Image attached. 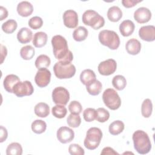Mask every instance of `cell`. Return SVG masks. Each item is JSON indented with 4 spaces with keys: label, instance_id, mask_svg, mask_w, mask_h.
<instances>
[{
    "label": "cell",
    "instance_id": "cell-32",
    "mask_svg": "<svg viewBox=\"0 0 155 155\" xmlns=\"http://www.w3.org/2000/svg\"><path fill=\"white\" fill-rule=\"evenodd\" d=\"M35 48L31 45H25L22 47L20 50V55L24 60H30L35 56Z\"/></svg>",
    "mask_w": 155,
    "mask_h": 155
},
{
    "label": "cell",
    "instance_id": "cell-21",
    "mask_svg": "<svg viewBox=\"0 0 155 155\" xmlns=\"http://www.w3.org/2000/svg\"><path fill=\"white\" fill-rule=\"evenodd\" d=\"M47 35L43 31L36 32L33 38V44L35 47L41 48L45 45L47 42Z\"/></svg>",
    "mask_w": 155,
    "mask_h": 155
},
{
    "label": "cell",
    "instance_id": "cell-18",
    "mask_svg": "<svg viewBox=\"0 0 155 155\" xmlns=\"http://www.w3.org/2000/svg\"><path fill=\"white\" fill-rule=\"evenodd\" d=\"M134 24L131 20H124L119 25V31L123 36H129L134 32Z\"/></svg>",
    "mask_w": 155,
    "mask_h": 155
},
{
    "label": "cell",
    "instance_id": "cell-19",
    "mask_svg": "<svg viewBox=\"0 0 155 155\" xmlns=\"http://www.w3.org/2000/svg\"><path fill=\"white\" fill-rule=\"evenodd\" d=\"M19 81H20L19 78L13 74H10L5 76L4 79L3 85L5 90L10 93H13V88L16 84H17Z\"/></svg>",
    "mask_w": 155,
    "mask_h": 155
},
{
    "label": "cell",
    "instance_id": "cell-40",
    "mask_svg": "<svg viewBox=\"0 0 155 155\" xmlns=\"http://www.w3.org/2000/svg\"><path fill=\"white\" fill-rule=\"evenodd\" d=\"M68 110L72 114H79L82 111V107L79 102L77 101H73L68 105Z\"/></svg>",
    "mask_w": 155,
    "mask_h": 155
},
{
    "label": "cell",
    "instance_id": "cell-8",
    "mask_svg": "<svg viewBox=\"0 0 155 155\" xmlns=\"http://www.w3.org/2000/svg\"><path fill=\"white\" fill-rule=\"evenodd\" d=\"M33 87L31 83L28 81H25L23 82L19 81L15 84L13 88V93L19 97L30 96L33 94Z\"/></svg>",
    "mask_w": 155,
    "mask_h": 155
},
{
    "label": "cell",
    "instance_id": "cell-41",
    "mask_svg": "<svg viewBox=\"0 0 155 155\" xmlns=\"http://www.w3.org/2000/svg\"><path fill=\"white\" fill-rule=\"evenodd\" d=\"M68 152L71 155H84L85 151L84 149L78 144L72 143L68 147Z\"/></svg>",
    "mask_w": 155,
    "mask_h": 155
},
{
    "label": "cell",
    "instance_id": "cell-4",
    "mask_svg": "<svg viewBox=\"0 0 155 155\" xmlns=\"http://www.w3.org/2000/svg\"><path fill=\"white\" fill-rule=\"evenodd\" d=\"M53 71L58 79H68L75 74L76 68L71 62L59 61L54 65Z\"/></svg>",
    "mask_w": 155,
    "mask_h": 155
},
{
    "label": "cell",
    "instance_id": "cell-26",
    "mask_svg": "<svg viewBox=\"0 0 155 155\" xmlns=\"http://www.w3.org/2000/svg\"><path fill=\"white\" fill-rule=\"evenodd\" d=\"M88 30L85 27L79 26L74 30L73 33V38L76 41L81 42L85 40L88 36Z\"/></svg>",
    "mask_w": 155,
    "mask_h": 155
},
{
    "label": "cell",
    "instance_id": "cell-23",
    "mask_svg": "<svg viewBox=\"0 0 155 155\" xmlns=\"http://www.w3.org/2000/svg\"><path fill=\"white\" fill-rule=\"evenodd\" d=\"M80 80L84 85L87 86L90 83L96 80V74L94 72L90 69L84 70L80 74Z\"/></svg>",
    "mask_w": 155,
    "mask_h": 155
},
{
    "label": "cell",
    "instance_id": "cell-2",
    "mask_svg": "<svg viewBox=\"0 0 155 155\" xmlns=\"http://www.w3.org/2000/svg\"><path fill=\"white\" fill-rule=\"evenodd\" d=\"M134 149L140 154L148 153L151 149V143L148 135L142 130H137L133 134Z\"/></svg>",
    "mask_w": 155,
    "mask_h": 155
},
{
    "label": "cell",
    "instance_id": "cell-29",
    "mask_svg": "<svg viewBox=\"0 0 155 155\" xmlns=\"http://www.w3.org/2000/svg\"><path fill=\"white\" fill-rule=\"evenodd\" d=\"M153 104L151 101L150 99H145L141 106V113L144 117H149L152 113Z\"/></svg>",
    "mask_w": 155,
    "mask_h": 155
},
{
    "label": "cell",
    "instance_id": "cell-46",
    "mask_svg": "<svg viewBox=\"0 0 155 155\" xmlns=\"http://www.w3.org/2000/svg\"><path fill=\"white\" fill-rule=\"evenodd\" d=\"M1 64H2L4 61V58H5V57L7 56V50L5 46L1 45Z\"/></svg>",
    "mask_w": 155,
    "mask_h": 155
},
{
    "label": "cell",
    "instance_id": "cell-9",
    "mask_svg": "<svg viewBox=\"0 0 155 155\" xmlns=\"http://www.w3.org/2000/svg\"><path fill=\"white\" fill-rule=\"evenodd\" d=\"M52 99L56 104L66 105L70 99L69 92L63 87H56L52 91Z\"/></svg>",
    "mask_w": 155,
    "mask_h": 155
},
{
    "label": "cell",
    "instance_id": "cell-36",
    "mask_svg": "<svg viewBox=\"0 0 155 155\" xmlns=\"http://www.w3.org/2000/svg\"><path fill=\"white\" fill-rule=\"evenodd\" d=\"M67 122L70 127L77 128L81 123V118L79 114H72L68 115L67 119Z\"/></svg>",
    "mask_w": 155,
    "mask_h": 155
},
{
    "label": "cell",
    "instance_id": "cell-3",
    "mask_svg": "<svg viewBox=\"0 0 155 155\" xmlns=\"http://www.w3.org/2000/svg\"><path fill=\"white\" fill-rule=\"evenodd\" d=\"M99 42L111 50H116L120 45L118 35L113 30H104L99 32L98 36Z\"/></svg>",
    "mask_w": 155,
    "mask_h": 155
},
{
    "label": "cell",
    "instance_id": "cell-31",
    "mask_svg": "<svg viewBox=\"0 0 155 155\" xmlns=\"http://www.w3.org/2000/svg\"><path fill=\"white\" fill-rule=\"evenodd\" d=\"M32 131L36 134H41L44 133L47 128V124L42 120L37 119L34 120L31 125Z\"/></svg>",
    "mask_w": 155,
    "mask_h": 155
},
{
    "label": "cell",
    "instance_id": "cell-38",
    "mask_svg": "<svg viewBox=\"0 0 155 155\" xmlns=\"http://www.w3.org/2000/svg\"><path fill=\"white\" fill-rule=\"evenodd\" d=\"M96 110L92 108H87L83 112V117L86 122H92L96 118Z\"/></svg>",
    "mask_w": 155,
    "mask_h": 155
},
{
    "label": "cell",
    "instance_id": "cell-1",
    "mask_svg": "<svg viewBox=\"0 0 155 155\" xmlns=\"http://www.w3.org/2000/svg\"><path fill=\"white\" fill-rule=\"evenodd\" d=\"M53 54L59 61L71 62L73 59L72 52L68 50L67 40L61 35H55L51 39Z\"/></svg>",
    "mask_w": 155,
    "mask_h": 155
},
{
    "label": "cell",
    "instance_id": "cell-22",
    "mask_svg": "<svg viewBox=\"0 0 155 155\" xmlns=\"http://www.w3.org/2000/svg\"><path fill=\"white\" fill-rule=\"evenodd\" d=\"M107 17L111 22H117L122 17V12L119 7L112 6L108 10Z\"/></svg>",
    "mask_w": 155,
    "mask_h": 155
},
{
    "label": "cell",
    "instance_id": "cell-7",
    "mask_svg": "<svg viewBox=\"0 0 155 155\" xmlns=\"http://www.w3.org/2000/svg\"><path fill=\"white\" fill-rule=\"evenodd\" d=\"M102 99L105 105L112 110L118 109L121 105V99L119 94L113 88H107L104 91Z\"/></svg>",
    "mask_w": 155,
    "mask_h": 155
},
{
    "label": "cell",
    "instance_id": "cell-10",
    "mask_svg": "<svg viewBox=\"0 0 155 155\" xmlns=\"http://www.w3.org/2000/svg\"><path fill=\"white\" fill-rule=\"evenodd\" d=\"M117 64L114 59H108L99 63L98 71L103 76H109L113 74L116 70Z\"/></svg>",
    "mask_w": 155,
    "mask_h": 155
},
{
    "label": "cell",
    "instance_id": "cell-24",
    "mask_svg": "<svg viewBox=\"0 0 155 155\" xmlns=\"http://www.w3.org/2000/svg\"><path fill=\"white\" fill-rule=\"evenodd\" d=\"M35 113L39 117H45L50 113V107L46 103L39 102L35 107Z\"/></svg>",
    "mask_w": 155,
    "mask_h": 155
},
{
    "label": "cell",
    "instance_id": "cell-17",
    "mask_svg": "<svg viewBox=\"0 0 155 155\" xmlns=\"http://www.w3.org/2000/svg\"><path fill=\"white\" fill-rule=\"evenodd\" d=\"M125 48L128 53L131 55H136L139 53L141 50L140 42L135 38L129 39L125 45Z\"/></svg>",
    "mask_w": 155,
    "mask_h": 155
},
{
    "label": "cell",
    "instance_id": "cell-14",
    "mask_svg": "<svg viewBox=\"0 0 155 155\" xmlns=\"http://www.w3.org/2000/svg\"><path fill=\"white\" fill-rule=\"evenodd\" d=\"M139 36L143 41H154L155 39V27L151 25L141 27L139 30Z\"/></svg>",
    "mask_w": 155,
    "mask_h": 155
},
{
    "label": "cell",
    "instance_id": "cell-15",
    "mask_svg": "<svg viewBox=\"0 0 155 155\" xmlns=\"http://www.w3.org/2000/svg\"><path fill=\"white\" fill-rule=\"evenodd\" d=\"M134 18L139 24L146 23L151 19V12L148 8L139 7L134 12Z\"/></svg>",
    "mask_w": 155,
    "mask_h": 155
},
{
    "label": "cell",
    "instance_id": "cell-44",
    "mask_svg": "<svg viewBox=\"0 0 155 155\" xmlns=\"http://www.w3.org/2000/svg\"><path fill=\"white\" fill-rule=\"evenodd\" d=\"M101 154H119V153H117L116 151H115L114 150V149H113L112 148L109 147H105L102 150Z\"/></svg>",
    "mask_w": 155,
    "mask_h": 155
},
{
    "label": "cell",
    "instance_id": "cell-20",
    "mask_svg": "<svg viewBox=\"0 0 155 155\" xmlns=\"http://www.w3.org/2000/svg\"><path fill=\"white\" fill-rule=\"evenodd\" d=\"M33 37V33L27 27L21 28L17 33L18 41L21 44H27L31 41Z\"/></svg>",
    "mask_w": 155,
    "mask_h": 155
},
{
    "label": "cell",
    "instance_id": "cell-6",
    "mask_svg": "<svg viewBox=\"0 0 155 155\" xmlns=\"http://www.w3.org/2000/svg\"><path fill=\"white\" fill-rule=\"evenodd\" d=\"M82 22L94 30H98L105 24L104 18L93 10H87L82 15Z\"/></svg>",
    "mask_w": 155,
    "mask_h": 155
},
{
    "label": "cell",
    "instance_id": "cell-35",
    "mask_svg": "<svg viewBox=\"0 0 155 155\" xmlns=\"http://www.w3.org/2000/svg\"><path fill=\"white\" fill-rule=\"evenodd\" d=\"M18 24L15 20L8 19L6 22L2 24V29L4 32L7 34H11L13 33L17 28Z\"/></svg>",
    "mask_w": 155,
    "mask_h": 155
},
{
    "label": "cell",
    "instance_id": "cell-25",
    "mask_svg": "<svg viewBox=\"0 0 155 155\" xmlns=\"http://www.w3.org/2000/svg\"><path fill=\"white\" fill-rule=\"evenodd\" d=\"M102 88V83L98 80H94L86 86L88 93L92 96L98 95Z\"/></svg>",
    "mask_w": 155,
    "mask_h": 155
},
{
    "label": "cell",
    "instance_id": "cell-43",
    "mask_svg": "<svg viewBox=\"0 0 155 155\" xmlns=\"http://www.w3.org/2000/svg\"><path fill=\"white\" fill-rule=\"evenodd\" d=\"M1 137H0V142H3L6 140L8 136V133L7 129L4 127L2 125H1Z\"/></svg>",
    "mask_w": 155,
    "mask_h": 155
},
{
    "label": "cell",
    "instance_id": "cell-16",
    "mask_svg": "<svg viewBox=\"0 0 155 155\" xmlns=\"http://www.w3.org/2000/svg\"><path fill=\"white\" fill-rule=\"evenodd\" d=\"M33 11V5L28 1H22L17 5V12L22 17H27L31 15Z\"/></svg>",
    "mask_w": 155,
    "mask_h": 155
},
{
    "label": "cell",
    "instance_id": "cell-42",
    "mask_svg": "<svg viewBox=\"0 0 155 155\" xmlns=\"http://www.w3.org/2000/svg\"><path fill=\"white\" fill-rule=\"evenodd\" d=\"M141 1V0H122V4L126 8H131Z\"/></svg>",
    "mask_w": 155,
    "mask_h": 155
},
{
    "label": "cell",
    "instance_id": "cell-5",
    "mask_svg": "<svg viewBox=\"0 0 155 155\" xmlns=\"http://www.w3.org/2000/svg\"><path fill=\"white\" fill-rule=\"evenodd\" d=\"M102 137V132L97 127H91L88 130L84 144L86 148L93 150L99 145Z\"/></svg>",
    "mask_w": 155,
    "mask_h": 155
},
{
    "label": "cell",
    "instance_id": "cell-45",
    "mask_svg": "<svg viewBox=\"0 0 155 155\" xmlns=\"http://www.w3.org/2000/svg\"><path fill=\"white\" fill-rule=\"evenodd\" d=\"M0 11H1L0 20L2 21L8 16V11L5 7H4L2 6L0 7Z\"/></svg>",
    "mask_w": 155,
    "mask_h": 155
},
{
    "label": "cell",
    "instance_id": "cell-33",
    "mask_svg": "<svg viewBox=\"0 0 155 155\" xmlns=\"http://www.w3.org/2000/svg\"><path fill=\"white\" fill-rule=\"evenodd\" d=\"M113 86L117 90H122L127 85V81L124 76L122 75H116L112 79Z\"/></svg>",
    "mask_w": 155,
    "mask_h": 155
},
{
    "label": "cell",
    "instance_id": "cell-28",
    "mask_svg": "<svg viewBox=\"0 0 155 155\" xmlns=\"http://www.w3.org/2000/svg\"><path fill=\"white\" fill-rule=\"evenodd\" d=\"M51 63L50 58L45 54H41L37 57L35 64L36 67L39 70L42 68H47Z\"/></svg>",
    "mask_w": 155,
    "mask_h": 155
},
{
    "label": "cell",
    "instance_id": "cell-11",
    "mask_svg": "<svg viewBox=\"0 0 155 155\" xmlns=\"http://www.w3.org/2000/svg\"><path fill=\"white\" fill-rule=\"evenodd\" d=\"M51 73L47 68H42L38 70L35 77V82L36 85L41 88L45 87L50 82Z\"/></svg>",
    "mask_w": 155,
    "mask_h": 155
},
{
    "label": "cell",
    "instance_id": "cell-12",
    "mask_svg": "<svg viewBox=\"0 0 155 155\" xmlns=\"http://www.w3.org/2000/svg\"><path fill=\"white\" fill-rule=\"evenodd\" d=\"M57 138L62 143L71 142L74 137V133L72 129L67 127H61L57 131Z\"/></svg>",
    "mask_w": 155,
    "mask_h": 155
},
{
    "label": "cell",
    "instance_id": "cell-30",
    "mask_svg": "<svg viewBox=\"0 0 155 155\" xmlns=\"http://www.w3.org/2000/svg\"><path fill=\"white\" fill-rule=\"evenodd\" d=\"M7 155H21L22 154V148L20 143L13 142L9 144L6 149Z\"/></svg>",
    "mask_w": 155,
    "mask_h": 155
},
{
    "label": "cell",
    "instance_id": "cell-37",
    "mask_svg": "<svg viewBox=\"0 0 155 155\" xmlns=\"http://www.w3.org/2000/svg\"><path fill=\"white\" fill-rule=\"evenodd\" d=\"M96 119L101 123L105 122L108 120L110 117V113L104 108H99L96 110Z\"/></svg>",
    "mask_w": 155,
    "mask_h": 155
},
{
    "label": "cell",
    "instance_id": "cell-13",
    "mask_svg": "<svg viewBox=\"0 0 155 155\" xmlns=\"http://www.w3.org/2000/svg\"><path fill=\"white\" fill-rule=\"evenodd\" d=\"M64 25L70 28H76L78 24V16L77 13L73 10H67L63 14Z\"/></svg>",
    "mask_w": 155,
    "mask_h": 155
},
{
    "label": "cell",
    "instance_id": "cell-39",
    "mask_svg": "<svg viewBox=\"0 0 155 155\" xmlns=\"http://www.w3.org/2000/svg\"><path fill=\"white\" fill-rule=\"evenodd\" d=\"M29 27L34 30H37L40 28L43 25V21L42 18L39 16H33L28 21Z\"/></svg>",
    "mask_w": 155,
    "mask_h": 155
},
{
    "label": "cell",
    "instance_id": "cell-27",
    "mask_svg": "<svg viewBox=\"0 0 155 155\" xmlns=\"http://www.w3.org/2000/svg\"><path fill=\"white\" fill-rule=\"evenodd\" d=\"M125 125L122 121L117 120L111 123L108 127V130L112 135H117L121 133L124 130Z\"/></svg>",
    "mask_w": 155,
    "mask_h": 155
},
{
    "label": "cell",
    "instance_id": "cell-34",
    "mask_svg": "<svg viewBox=\"0 0 155 155\" xmlns=\"http://www.w3.org/2000/svg\"><path fill=\"white\" fill-rule=\"evenodd\" d=\"M51 113L53 116L56 118L62 119L64 118L67 113V110L65 105L56 104L51 109Z\"/></svg>",
    "mask_w": 155,
    "mask_h": 155
}]
</instances>
